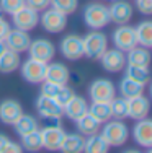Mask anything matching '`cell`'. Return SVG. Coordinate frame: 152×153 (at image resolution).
<instances>
[{
	"label": "cell",
	"instance_id": "obj_1",
	"mask_svg": "<svg viewBox=\"0 0 152 153\" xmlns=\"http://www.w3.org/2000/svg\"><path fill=\"white\" fill-rule=\"evenodd\" d=\"M100 135L108 143V147H123L129 140V129L119 119H110L101 124Z\"/></svg>",
	"mask_w": 152,
	"mask_h": 153
},
{
	"label": "cell",
	"instance_id": "obj_2",
	"mask_svg": "<svg viewBox=\"0 0 152 153\" xmlns=\"http://www.w3.org/2000/svg\"><path fill=\"white\" fill-rule=\"evenodd\" d=\"M84 23L90 30H103L110 25L108 5L100 2H92L84 8Z\"/></svg>",
	"mask_w": 152,
	"mask_h": 153
},
{
	"label": "cell",
	"instance_id": "obj_3",
	"mask_svg": "<svg viewBox=\"0 0 152 153\" xmlns=\"http://www.w3.org/2000/svg\"><path fill=\"white\" fill-rule=\"evenodd\" d=\"M84 42V56H87L92 60H98L101 54L108 49V36L101 30H92L90 33L82 38Z\"/></svg>",
	"mask_w": 152,
	"mask_h": 153
},
{
	"label": "cell",
	"instance_id": "obj_4",
	"mask_svg": "<svg viewBox=\"0 0 152 153\" xmlns=\"http://www.w3.org/2000/svg\"><path fill=\"white\" fill-rule=\"evenodd\" d=\"M39 23H41L43 30L51 33V34H57L62 33L67 26V15H64L62 12L48 7L46 10H43L41 16H39Z\"/></svg>",
	"mask_w": 152,
	"mask_h": 153
},
{
	"label": "cell",
	"instance_id": "obj_5",
	"mask_svg": "<svg viewBox=\"0 0 152 153\" xmlns=\"http://www.w3.org/2000/svg\"><path fill=\"white\" fill-rule=\"evenodd\" d=\"M46 65L44 62L41 60H36L33 57H28L25 62L20 64V74H21V78L25 82L31 83V85H39V83L44 80V75H46Z\"/></svg>",
	"mask_w": 152,
	"mask_h": 153
},
{
	"label": "cell",
	"instance_id": "obj_6",
	"mask_svg": "<svg viewBox=\"0 0 152 153\" xmlns=\"http://www.w3.org/2000/svg\"><path fill=\"white\" fill-rule=\"evenodd\" d=\"M116 96V86L108 78H97L88 86V98L92 101H105L110 103Z\"/></svg>",
	"mask_w": 152,
	"mask_h": 153
},
{
	"label": "cell",
	"instance_id": "obj_7",
	"mask_svg": "<svg viewBox=\"0 0 152 153\" xmlns=\"http://www.w3.org/2000/svg\"><path fill=\"white\" fill-rule=\"evenodd\" d=\"M34 108L38 111V114L43 119H48V121H61L64 117L62 106L54 98L46 96V94H39L34 103Z\"/></svg>",
	"mask_w": 152,
	"mask_h": 153
},
{
	"label": "cell",
	"instance_id": "obj_8",
	"mask_svg": "<svg viewBox=\"0 0 152 153\" xmlns=\"http://www.w3.org/2000/svg\"><path fill=\"white\" fill-rule=\"evenodd\" d=\"M10 16H12L13 26L23 31H31L39 25V12H36V10H33L28 5L21 7L20 10H16Z\"/></svg>",
	"mask_w": 152,
	"mask_h": 153
},
{
	"label": "cell",
	"instance_id": "obj_9",
	"mask_svg": "<svg viewBox=\"0 0 152 153\" xmlns=\"http://www.w3.org/2000/svg\"><path fill=\"white\" fill-rule=\"evenodd\" d=\"M108 15H110V23L128 25L134 16V7L128 0H113L111 5H108Z\"/></svg>",
	"mask_w": 152,
	"mask_h": 153
},
{
	"label": "cell",
	"instance_id": "obj_10",
	"mask_svg": "<svg viewBox=\"0 0 152 153\" xmlns=\"http://www.w3.org/2000/svg\"><path fill=\"white\" fill-rule=\"evenodd\" d=\"M59 51L64 59L67 60H79L84 57V42L82 36L79 34H67L61 39Z\"/></svg>",
	"mask_w": 152,
	"mask_h": 153
},
{
	"label": "cell",
	"instance_id": "obj_11",
	"mask_svg": "<svg viewBox=\"0 0 152 153\" xmlns=\"http://www.w3.org/2000/svg\"><path fill=\"white\" fill-rule=\"evenodd\" d=\"M98 60H100L101 67H103L106 72H110V74L123 72L124 67H126V64H128V62H126V52L116 49V47L106 49L103 54H101V57Z\"/></svg>",
	"mask_w": 152,
	"mask_h": 153
},
{
	"label": "cell",
	"instance_id": "obj_12",
	"mask_svg": "<svg viewBox=\"0 0 152 153\" xmlns=\"http://www.w3.org/2000/svg\"><path fill=\"white\" fill-rule=\"evenodd\" d=\"M39 135H41V143L44 150L59 152L61 143L66 137V130L61 126H48L39 129Z\"/></svg>",
	"mask_w": 152,
	"mask_h": 153
},
{
	"label": "cell",
	"instance_id": "obj_13",
	"mask_svg": "<svg viewBox=\"0 0 152 153\" xmlns=\"http://www.w3.org/2000/svg\"><path fill=\"white\" fill-rule=\"evenodd\" d=\"M26 52H30V57H33L36 60H41L44 64H48L56 57V46L44 38H38V39H31V44L28 47Z\"/></svg>",
	"mask_w": 152,
	"mask_h": 153
},
{
	"label": "cell",
	"instance_id": "obj_14",
	"mask_svg": "<svg viewBox=\"0 0 152 153\" xmlns=\"http://www.w3.org/2000/svg\"><path fill=\"white\" fill-rule=\"evenodd\" d=\"M113 44L116 49L123 51V52H128L134 46H137L134 26H129V23L118 25V28L113 31Z\"/></svg>",
	"mask_w": 152,
	"mask_h": 153
},
{
	"label": "cell",
	"instance_id": "obj_15",
	"mask_svg": "<svg viewBox=\"0 0 152 153\" xmlns=\"http://www.w3.org/2000/svg\"><path fill=\"white\" fill-rule=\"evenodd\" d=\"M151 101L146 94H137V96L128 98V117L133 121H139L149 116Z\"/></svg>",
	"mask_w": 152,
	"mask_h": 153
},
{
	"label": "cell",
	"instance_id": "obj_16",
	"mask_svg": "<svg viewBox=\"0 0 152 153\" xmlns=\"http://www.w3.org/2000/svg\"><path fill=\"white\" fill-rule=\"evenodd\" d=\"M3 41H5L8 49L15 51L18 54H23V52H26L28 47L31 44V36L28 34V31L13 28V30L8 31V34H7V38Z\"/></svg>",
	"mask_w": 152,
	"mask_h": 153
},
{
	"label": "cell",
	"instance_id": "obj_17",
	"mask_svg": "<svg viewBox=\"0 0 152 153\" xmlns=\"http://www.w3.org/2000/svg\"><path fill=\"white\" fill-rule=\"evenodd\" d=\"M133 138L139 147L152 148V121L147 117L136 121L133 127Z\"/></svg>",
	"mask_w": 152,
	"mask_h": 153
},
{
	"label": "cell",
	"instance_id": "obj_18",
	"mask_svg": "<svg viewBox=\"0 0 152 153\" xmlns=\"http://www.w3.org/2000/svg\"><path fill=\"white\" fill-rule=\"evenodd\" d=\"M44 80H49L52 83L57 85H67L69 80H70V70L67 68L66 64L62 62H48L46 65V75Z\"/></svg>",
	"mask_w": 152,
	"mask_h": 153
},
{
	"label": "cell",
	"instance_id": "obj_19",
	"mask_svg": "<svg viewBox=\"0 0 152 153\" xmlns=\"http://www.w3.org/2000/svg\"><path fill=\"white\" fill-rule=\"evenodd\" d=\"M21 114L23 106L16 100H3L0 103V122L5 126H13Z\"/></svg>",
	"mask_w": 152,
	"mask_h": 153
},
{
	"label": "cell",
	"instance_id": "obj_20",
	"mask_svg": "<svg viewBox=\"0 0 152 153\" xmlns=\"http://www.w3.org/2000/svg\"><path fill=\"white\" fill-rule=\"evenodd\" d=\"M62 112H64V116H66L67 119L77 121L80 116H84L85 112H88V103H87L85 98L74 94V96L62 106Z\"/></svg>",
	"mask_w": 152,
	"mask_h": 153
},
{
	"label": "cell",
	"instance_id": "obj_21",
	"mask_svg": "<svg viewBox=\"0 0 152 153\" xmlns=\"http://www.w3.org/2000/svg\"><path fill=\"white\" fill-rule=\"evenodd\" d=\"M126 62L129 65H139V67H149L151 65V52L149 47L134 46L131 51L126 52Z\"/></svg>",
	"mask_w": 152,
	"mask_h": 153
},
{
	"label": "cell",
	"instance_id": "obj_22",
	"mask_svg": "<svg viewBox=\"0 0 152 153\" xmlns=\"http://www.w3.org/2000/svg\"><path fill=\"white\" fill-rule=\"evenodd\" d=\"M20 64H21V57L15 51L7 47L0 54V74H13V72L18 70Z\"/></svg>",
	"mask_w": 152,
	"mask_h": 153
},
{
	"label": "cell",
	"instance_id": "obj_23",
	"mask_svg": "<svg viewBox=\"0 0 152 153\" xmlns=\"http://www.w3.org/2000/svg\"><path fill=\"white\" fill-rule=\"evenodd\" d=\"M75 126H77V130L79 134H82L84 137H88V135H93V134H98L100 132V127H101V122L97 121L90 112H85L84 116L74 121Z\"/></svg>",
	"mask_w": 152,
	"mask_h": 153
},
{
	"label": "cell",
	"instance_id": "obj_24",
	"mask_svg": "<svg viewBox=\"0 0 152 153\" xmlns=\"http://www.w3.org/2000/svg\"><path fill=\"white\" fill-rule=\"evenodd\" d=\"M84 143H85V137L79 132H72V134H67L66 132V137H64L62 143H61V148L59 152L62 153H80L84 152Z\"/></svg>",
	"mask_w": 152,
	"mask_h": 153
},
{
	"label": "cell",
	"instance_id": "obj_25",
	"mask_svg": "<svg viewBox=\"0 0 152 153\" xmlns=\"http://www.w3.org/2000/svg\"><path fill=\"white\" fill-rule=\"evenodd\" d=\"M13 127H15V132L18 134V135L23 137V135H26V134H30V132L39 130V122H38V119H36L34 116L25 114L23 112V114L15 121Z\"/></svg>",
	"mask_w": 152,
	"mask_h": 153
},
{
	"label": "cell",
	"instance_id": "obj_26",
	"mask_svg": "<svg viewBox=\"0 0 152 153\" xmlns=\"http://www.w3.org/2000/svg\"><path fill=\"white\" fill-rule=\"evenodd\" d=\"M144 90H146V85L129 78V76H124V78H121V82H119V94H121L123 98H126V100H128V98H133V96H137V94H142Z\"/></svg>",
	"mask_w": 152,
	"mask_h": 153
},
{
	"label": "cell",
	"instance_id": "obj_27",
	"mask_svg": "<svg viewBox=\"0 0 152 153\" xmlns=\"http://www.w3.org/2000/svg\"><path fill=\"white\" fill-rule=\"evenodd\" d=\"M136 31V41L139 46L144 47H152V21L151 20H144L141 21L137 26H134Z\"/></svg>",
	"mask_w": 152,
	"mask_h": 153
},
{
	"label": "cell",
	"instance_id": "obj_28",
	"mask_svg": "<svg viewBox=\"0 0 152 153\" xmlns=\"http://www.w3.org/2000/svg\"><path fill=\"white\" fill-rule=\"evenodd\" d=\"M108 143L103 140V137L98 134L85 137V143H84V152L87 153H106L108 152Z\"/></svg>",
	"mask_w": 152,
	"mask_h": 153
},
{
	"label": "cell",
	"instance_id": "obj_29",
	"mask_svg": "<svg viewBox=\"0 0 152 153\" xmlns=\"http://www.w3.org/2000/svg\"><path fill=\"white\" fill-rule=\"evenodd\" d=\"M88 112L101 124L111 119L110 103H105V101H92V104H88Z\"/></svg>",
	"mask_w": 152,
	"mask_h": 153
},
{
	"label": "cell",
	"instance_id": "obj_30",
	"mask_svg": "<svg viewBox=\"0 0 152 153\" xmlns=\"http://www.w3.org/2000/svg\"><path fill=\"white\" fill-rule=\"evenodd\" d=\"M126 70V76L136 80V82L142 83V85H147L151 82V72H149V67H139V65H129L126 64L124 67Z\"/></svg>",
	"mask_w": 152,
	"mask_h": 153
},
{
	"label": "cell",
	"instance_id": "obj_31",
	"mask_svg": "<svg viewBox=\"0 0 152 153\" xmlns=\"http://www.w3.org/2000/svg\"><path fill=\"white\" fill-rule=\"evenodd\" d=\"M110 109H111V119H119V121H124L128 117V100L123 96L116 98L110 101Z\"/></svg>",
	"mask_w": 152,
	"mask_h": 153
},
{
	"label": "cell",
	"instance_id": "obj_32",
	"mask_svg": "<svg viewBox=\"0 0 152 153\" xmlns=\"http://www.w3.org/2000/svg\"><path fill=\"white\" fill-rule=\"evenodd\" d=\"M21 138V148L26 152H39L43 148L41 143V135H39V130H34V132H30L26 135L20 137Z\"/></svg>",
	"mask_w": 152,
	"mask_h": 153
},
{
	"label": "cell",
	"instance_id": "obj_33",
	"mask_svg": "<svg viewBox=\"0 0 152 153\" xmlns=\"http://www.w3.org/2000/svg\"><path fill=\"white\" fill-rule=\"evenodd\" d=\"M52 8L62 12L64 15H70L77 10L79 7V0H51V5Z\"/></svg>",
	"mask_w": 152,
	"mask_h": 153
},
{
	"label": "cell",
	"instance_id": "obj_34",
	"mask_svg": "<svg viewBox=\"0 0 152 153\" xmlns=\"http://www.w3.org/2000/svg\"><path fill=\"white\" fill-rule=\"evenodd\" d=\"M25 0H0V10L2 13H7V15H12L16 10H20L21 7H25Z\"/></svg>",
	"mask_w": 152,
	"mask_h": 153
},
{
	"label": "cell",
	"instance_id": "obj_35",
	"mask_svg": "<svg viewBox=\"0 0 152 153\" xmlns=\"http://www.w3.org/2000/svg\"><path fill=\"white\" fill-rule=\"evenodd\" d=\"M74 94L75 93H74V90H72V88H69L67 85H61V88H59V91H57V94L54 96V100H56L61 106H64V104H66L67 101L74 96Z\"/></svg>",
	"mask_w": 152,
	"mask_h": 153
},
{
	"label": "cell",
	"instance_id": "obj_36",
	"mask_svg": "<svg viewBox=\"0 0 152 153\" xmlns=\"http://www.w3.org/2000/svg\"><path fill=\"white\" fill-rule=\"evenodd\" d=\"M39 85H41V94H46V96H51V98L56 96L57 91H59V88H61V85L52 83V82H49V80H43Z\"/></svg>",
	"mask_w": 152,
	"mask_h": 153
},
{
	"label": "cell",
	"instance_id": "obj_37",
	"mask_svg": "<svg viewBox=\"0 0 152 153\" xmlns=\"http://www.w3.org/2000/svg\"><path fill=\"white\" fill-rule=\"evenodd\" d=\"M136 8L146 16L152 15V0H136Z\"/></svg>",
	"mask_w": 152,
	"mask_h": 153
},
{
	"label": "cell",
	"instance_id": "obj_38",
	"mask_svg": "<svg viewBox=\"0 0 152 153\" xmlns=\"http://www.w3.org/2000/svg\"><path fill=\"white\" fill-rule=\"evenodd\" d=\"M25 3L36 12H43L51 5V0H25Z\"/></svg>",
	"mask_w": 152,
	"mask_h": 153
},
{
	"label": "cell",
	"instance_id": "obj_39",
	"mask_svg": "<svg viewBox=\"0 0 152 153\" xmlns=\"http://www.w3.org/2000/svg\"><path fill=\"white\" fill-rule=\"evenodd\" d=\"M21 152H23L21 145L16 143V142H13V140L7 142V145L3 147V150H2V153H21Z\"/></svg>",
	"mask_w": 152,
	"mask_h": 153
},
{
	"label": "cell",
	"instance_id": "obj_40",
	"mask_svg": "<svg viewBox=\"0 0 152 153\" xmlns=\"http://www.w3.org/2000/svg\"><path fill=\"white\" fill-rule=\"evenodd\" d=\"M12 30V25L8 23V20H5L2 15H0V39H5L7 34H8V31Z\"/></svg>",
	"mask_w": 152,
	"mask_h": 153
},
{
	"label": "cell",
	"instance_id": "obj_41",
	"mask_svg": "<svg viewBox=\"0 0 152 153\" xmlns=\"http://www.w3.org/2000/svg\"><path fill=\"white\" fill-rule=\"evenodd\" d=\"M10 138L7 137V135H3V134H0V153H2V150H3V147L7 145V142H8Z\"/></svg>",
	"mask_w": 152,
	"mask_h": 153
},
{
	"label": "cell",
	"instance_id": "obj_42",
	"mask_svg": "<svg viewBox=\"0 0 152 153\" xmlns=\"http://www.w3.org/2000/svg\"><path fill=\"white\" fill-rule=\"evenodd\" d=\"M5 49H7V44H5V41H2V39H0V54H2Z\"/></svg>",
	"mask_w": 152,
	"mask_h": 153
},
{
	"label": "cell",
	"instance_id": "obj_43",
	"mask_svg": "<svg viewBox=\"0 0 152 153\" xmlns=\"http://www.w3.org/2000/svg\"><path fill=\"white\" fill-rule=\"evenodd\" d=\"M108 2H113V0H108Z\"/></svg>",
	"mask_w": 152,
	"mask_h": 153
},
{
	"label": "cell",
	"instance_id": "obj_44",
	"mask_svg": "<svg viewBox=\"0 0 152 153\" xmlns=\"http://www.w3.org/2000/svg\"><path fill=\"white\" fill-rule=\"evenodd\" d=\"M0 15H2V10H0Z\"/></svg>",
	"mask_w": 152,
	"mask_h": 153
}]
</instances>
